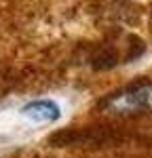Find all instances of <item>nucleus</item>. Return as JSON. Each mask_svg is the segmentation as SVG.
<instances>
[{
    "label": "nucleus",
    "instance_id": "1",
    "mask_svg": "<svg viewBox=\"0 0 152 158\" xmlns=\"http://www.w3.org/2000/svg\"><path fill=\"white\" fill-rule=\"evenodd\" d=\"M106 108L116 114H133V112H148L152 110V82H139L114 93L106 101Z\"/></svg>",
    "mask_w": 152,
    "mask_h": 158
},
{
    "label": "nucleus",
    "instance_id": "2",
    "mask_svg": "<svg viewBox=\"0 0 152 158\" xmlns=\"http://www.w3.org/2000/svg\"><path fill=\"white\" fill-rule=\"evenodd\" d=\"M21 116H25L27 120H34V122H53L61 116V108L55 101L40 99V101H32L25 108H21Z\"/></svg>",
    "mask_w": 152,
    "mask_h": 158
}]
</instances>
